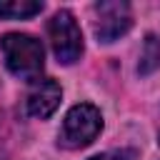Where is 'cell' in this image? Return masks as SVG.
Here are the masks:
<instances>
[{"label": "cell", "mask_w": 160, "mask_h": 160, "mask_svg": "<svg viewBox=\"0 0 160 160\" xmlns=\"http://www.w3.org/2000/svg\"><path fill=\"white\" fill-rule=\"evenodd\" d=\"M0 48L5 55V65L15 78L35 80V82L40 80L45 68V50L40 40L25 32H8L0 40Z\"/></svg>", "instance_id": "obj_1"}, {"label": "cell", "mask_w": 160, "mask_h": 160, "mask_svg": "<svg viewBox=\"0 0 160 160\" xmlns=\"http://www.w3.org/2000/svg\"><path fill=\"white\" fill-rule=\"evenodd\" d=\"M100 130H102L100 110L90 102H80L68 110V115L62 120V130L58 135V145H62L65 150H80V148L90 145Z\"/></svg>", "instance_id": "obj_2"}, {"label": "cell", "mask_w": 160, "mask_h": 160, "mask_svg": "<svg viewBox=\"0 0 160 160\" xmlns=\"http://www.w3.org/2000/svg\"><path fill=\"white\" fill-rule=\"evenodd\" d=\"M48 32H50V42H52V52H55L58 62L72 65V62L80 60V55H82V32L78 28L72 12L58 10L48 22Z\"/></svg>", "instance_id": "obj_3"}, {"label": "cell", "mask_w": 160, "mask_h": 160, "mask_svg": "<svg viewBox=\"0 0 160 160\" xmlns=\"http://www.w3.org/2000/svg\"><path fill=\"white\" fill-rule=\"evenodd\" d=\"M95 35L100 42H115L120 35H125L132 25V15H130V5L122 0H112V2H95Z\"/></svg>", "instance_id": "obj_4"}, {"label": "cell", "mask_w": 160, "mask_h": 160, "mask_svg": "<svg viewBox=\"0 0 160 160\" xmlns=\"http://www.w3.org/2000/svg\"><path fill=\"white\" fill-rule=\"evenodd\" d=\"M60 98H62V90L60 85L52 80V78H42L32 85V90L28 92V100H25V108H28V115L32 118H50L55 112V108L60 105Z\"/></svg>", "instance_id": "obj_5"}, {"label": "cell", "mask_w": 160, "mask_h": 160, "mask_svg": "<svg viewBox=\"0 0 160 160\" xmlns=\"http://www.w3.org/2000/svg\"><path fill=\"white\" fill-rule=\"evenodd\" d=\"M42 10V2L35 0H10V2H0V18L8 20H25L32 18Z\"/></svg>", "instance_id": "obj_6"}, {"label": "cell", "mask_w": 160, "mask_h": 160, "mask_svg": "<svg viewBox=\"0 0 160 160\" xmlns=\"http://www.w3.org/2000/svg\"><path fill=\"white\" fill-rule=\"evenodd\" d=\"M160 68V40L155 35L145 38L142 52H140V62H138V72L140 75H150Z\"/></svg>", "instance_id": "obj_7"}, {"label": "cell", "mask_w": 160, "mask_h": 160, "mask_svg": "<svg viewBox=\"0 0 160 160\" xmlns=\"http://www.w3.org/2000/svg\"><path fill=\"white\" fill-rule=\"evenodd\" d=\"M138 150L135 148H120V150H108V152H100V155H92L88 160H138Z\"/></svg>", "instance_id": "obj_8"}, {"label": "cell", "mask_w": 160, "mask_h": 160, "mask_svg": "<svg viewBox=\"0 0 160 160\" xmlns=\"http://www.w3.org/2000/svg\"><path fill=\"white\" fill-rule=\"evenodd\" d=\"M2 120V118H0ZM10 158V150H8V132H5V128H2V122H0V160H8Z\"/></svg>", "instance_id": "obj_9"}, {"label": "cell", "mask_w": 160, "mask_h": 160, "mask_svg": "<svg viewBox=\"0 0 160 160\" xmlns=\"http://www.w3.org/2000/svg\"><path fill=\"white\" fill-rule=\"evenodd\" d=\"M158 142H160V135H158Z\"/></svg>", "instance_id": "obj_10"}]
</instances>
